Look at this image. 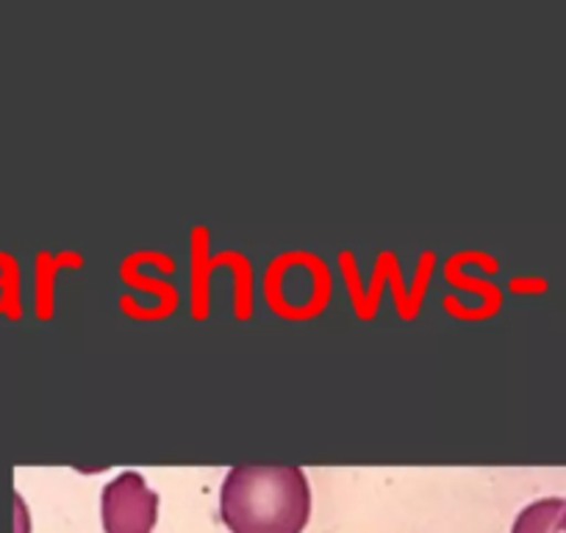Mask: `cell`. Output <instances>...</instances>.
Returning a JSON list of instances; mask_svg holds the SVG:
<instances>
[{"instance_id": "277c9868", "label": "cell", "mask_w": 566, "mask_h": 533, "mask_svg": "<svg viewBox=\"0 0 566 533\" xmlns=\"http://www.w3.org/2000/svg\"><path fill=\"white\" fill-rule=\"evenodd\" d=\"M560 525L566 527V509H564V514H560Z\"/></svg>"}, {"instance_id": "3957f363", "label": "cell", "mask_w": 566, "mask_h": 533, "mask_svg": "<svg viewBox=\"0 0 566 533\" xmlns=\"http://www.w3.org/2000/svg\"><path fill=\"white\" fill-rule=\"evenodd\" d=\"M566 509L564 498H542L516 514L511 533H566L560 525V514Z\"/></svg>"}, {"instance_id": "7a4b0ae2", "label": "cell", "mask_w": 566, "mask_h": 533, "mask_svg": "<svg viewBox=\"0 0 566 533\" xmlns=\"http://www.w3.org/2000/svg\"><path fill=\"white\" fill-rule=\"evenodd\" d=\"M101 516L106 533H150L159 516V494L142 472L125 470L103 487Z\"/></svg>"}, {"instance_id": "6da1fadb", "label": "cell", "mask_w": 566, "mask_h": 533, "mask_svg": "<svg viewBox=\"0 0 566 533\" xmlns=\"http://www.w3.org/2000/svg\"><path fill=\"white\" fill-rule=\"evenodd\" d=\"M220 516L231 533H303L312 487L295 464H237L220 487Z\"/></svg>"}]
</instances>
